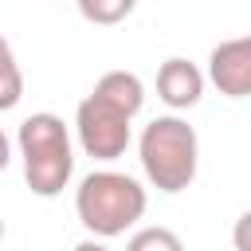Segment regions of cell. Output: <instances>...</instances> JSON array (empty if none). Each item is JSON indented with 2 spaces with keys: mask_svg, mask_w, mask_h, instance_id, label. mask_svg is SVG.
Wrapping results in <instances>:
<instances>
[{
  "mask_svg": "<svg viewBox=\"0 0 251 251\" xmlns=\"http://www.w3.org/2000/svg\"><path fill=\"white\" fill-rule=\"evenodd\" d=\"M133 118L118 114L114 106L98 102L94 94H86L75 110V133H78V149L94 161H118L129 141H133Z\"/></svg>",
  "mask_w": 251,
  "mask_h": 251,
  "instance_id": "obj_4",
  "label": "cell"
},
{
  "mask_svg": "<svg viewBox=\"0 0 251 251\" xmlns=\"http://www.w3.org/2000/svg\"><path fill=\"white\" fill-rule=\"evenodd\" d=\"M8 161H12V141H8V133L0 129V173L8 169Z\"/></svg>",
  "mask_w": 251,
  "mask_h": 251,
  "instance_id": "obj_12",
  "label": "cell"
},
{
  "mask_svg": "<svg viewBox=\"0 0 251 251\" xmlns=\"http://www.w3.org/2000/svg\"><path fill=\"white\" fill-rule=\"evenodd\" d=\"M137 157H141L145 180L157 192H169L173 196V192H184L196 180V169H200V137H196V129L184 118L161 114V118H153L141 129Z\"/></svg>",
  "mask_w": 251,
  "mask_h": 251,
  "instance_id": "obj_2",
  "label": "cell"
},
{
  "mask_svg": "<svg viewBox=\"0 0 251 251\" xmlns=\"http://www.w3.org/2000/svg\"><path fill=\"white\" fill-rule=\"evenodd\" d=\"M145 188L118 169H94L75 188V212L78 224L90 231V239H114L126 235L145 216Z\"/></svg>",
  "mask_w": 251,
  "mask_h": 251,
  "instance_id": "obj_1",
  "label": "cell"
},
{
  "mask_svg": "<svg viewBox=\"0 0 251 251\" xmlns=\"http://www.w3.org/2000/svg\"><path fill=\"white\" fill-rule=\"evenodd\" d=\"M133 12V0H78V16L94 24H118Z\"/></svg>",
  "mask_w": 251,
  "mask_h": 251,
  "instance_id": "obj_10",
  "label": "cell"
},
{
  "mask_svg": "<svg viewBox=\"0 0 251 251\" xmlns=\"http://www.w3.org/2000/svg\"><path fill=\"white\" fill-rule=\"evenodd\" d=\"M247 220H251V216L243 212V216H239V227H235V247H239V251H251V247H247Z\"/></svg>",
  "mask_w": 251,
  "mask_h": 251,
  "instance_id": "obj_11",
  "label": "cell"
},
{
  "mask_svg": "<svg viewBox=\"0 0 251 251\" xmlns=\"http://www.w3.org/2000/svg\"><path fill=\"white\" fill-rule=\"evenodd\" d=\"M157 98L169 110H192L204 98V71L180 55L165 59L157 67Z\"/></svg>",
  "mask_w": 251,
  "mask_h": 251,
  "instance_id": "obj_6",
  "label": "cell"
},
{
  "mask_svg": "<svg viewBox=\"0 0 251 251\" xmlns=\"http://www.w3.org/2000/svg\"><path fill=\"white\" fill-rule=\"evenodd\" d=\"M16 145H20V157H24V180L35 196L51 200L71 184L75 145H71V129L59 114L39 110V114L24 118L20 133H16Z\"/></svg>",
  "mask_w": 251,
  "mask_h": 251,
  "instance_id": "obj_3",
  "label": "cell"
},
{
  "mask_svg": "<svg viewBox=\"0 0 251 251\" xmlns=\"http://www.w3.org/2000/svg\"><path fill=\"white\" fill-rule=\"evenodd\" d=\"M126 251H184V243H180V235H176L173 227L153 224V227H137V231L129 235Z\"/></svg>",
  "mask_w": 251,
  "mask_h": 251,
  "instance_id": "obj_9",
  "label": "cell"
},
{
  "mask_svg": "<svg viewBox=\"0 0 251 251\" xmlns=\"http://www.w3.org/2000/svg\"><path fill=\"white\" fill-rule=\"evenodd\" d=\"M0 239H4V220H0Z\"/></svg>",
  "mask_w": 251,
  "mask_h": 251,
  "instance_id": "obj_14",
  "label": "cell"
},
{
  "mask_svg": "<svg viewBox=\"0 0 251 251\" xmlns=\"http://www.w3.org/2000/svg\"><path fill=\"white\" fill-rule=\"evenodd\" d=\"M208 78L220 94L227 98H247L251 94V35L224 39L208 55Z\"/></svg>",
  "mask_w": 251,
  "mask_h": 251,
  "instance_id": "obj_5",
  "label": "cell"
},
{
  "mask_svg": "<svg viewBox=\"0 0 251 251\" xmlns=\"http://www.w3.org/2000/svg\"><path fill=\"white\" fill-rule=\"evenodd\" d=\"M71 251H110V247H106L102 239H82V243H75Z\"/></svg>",
  "mask_w": 251,
  "mask_h": 251,
  "instance_id": "obj_13",
  "label": "cell"
},
{
  "mask_svg": "<svg viewBox=\"0 0 251 251\" xmlns=\"http://www.w3.org/2000/svg\"><path fill=\"white\" fill-rule=\"evenodd\" d=\"M90 94H94L98 102L114 106V110L126 114V118H133V114L145 106V82H141L133 71H106V75L94 82Z\"/></svg>",
  "mask_w": 251,
  "mask_h": 251,
  "instance_id": "obj_7",
  "label": "cell"
},
{
  "mask_svg": "<svg viewBox=\"0 0 251 251\" xmlns=\"http://www.w3.org/2000/svg\"><path fill=\"white\" fill-rule=\"evenodd\" d=\"M20 98H24V75L12 55V43L0 35V110H12Z\"/></svg>",
  "mask_w": 251,
  "mask_h": 251,
  "instance_id": "obj_8",
  "label": "cell"
}]
</instances>
